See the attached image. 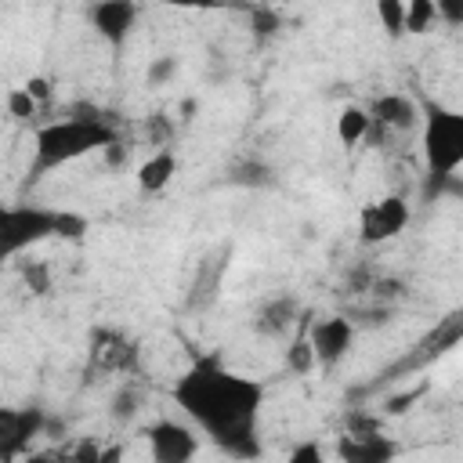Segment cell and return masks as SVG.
<instances>
[{
  "mask_svg": "<svg viewBox=\"0 0 463 463\" xmlns=\"http://www.w3.org/2000/svg\"><path fill=\"white\" fill-rule=\"evenodd\" d=\"M438 18L449 25H463V0H434Z\"/></svg>",
  "mask_w": 463,
  "mask_h": 463,
  "instance_id": "cell-24",
  "label": "cell"
},
{
  "mask_svg": "<svg viewBox=\"0 0 463 463\" xmlns=\"http://www.w3.org/2000/svg\"><path fill=\"white\" fill-rule=\"evenodd\" d=\"M152 463H192L199 452V438L192 427L177 423V420H156L145 430Z\"/></svg>",
  "mask_w": 463,
  "mask_h": 463,
  "instance_id": "cell-7",
  "label": "cell"
},
{
  "mask_svg": "<svg viewBox=\"0 0 463 463\" xmlns=\"http://www.w3.org/2000/svg\"><path fill=\"white\" fill-rule=\"evenodd\" d=\"M434 22H438L434 0H409V4H405V33H409V36H423Z\"/></svg>",
  "mask_w": 463,
  "mask_h": 463,
  "instance_id": "cell-16",
  "label": "cell"
},
{
  "mask_svg": "<svg viewBox=\"0 0 463 463\" xmlns=\"http://www.w3.org/2000/svg\"><path fill=\"white\" fill-rule=\"evenodd\" d=\"M420 145L430 181H452L463 166V109L427 105Z\"/></svg>",
  "mask_w": 463,
  "mask_h": 463,
  "instance_id": "cell-4",
  "label": "cell"
},
{
  "mask_svg": "<svg viewBox=\"0 0 463 463\" xmlns=\"http://www.w3.org/2000/svg\"><path fill=\"white\" fill-rule=\"evenodd\" d=\"M228 181H232V184H246V188H268L275 177H271V166H268V163L246 159V163L228 166Z\"/></svg>",
  "mask_w": 463,
  "mask_h": 463,
  "instance_id": "cell-15",
  "label": "cell"
},
{
  "mask_svg": "<svg viewBox=\"0 0 463 463\" xmlns=\"http://www.w3.org/2000/svg\"><path fill=\"white\" fill-rule=\"evenodd\" d=\"M22 87H25V90H29V98H33V101H36V105H43V101H47V98H51V83H47V80H43V76H29V80H25V83H22Z\"/></svg>",
  "mask_w": 463,
  "mask_h": 463,
  "instance_id": "cell-25",
  "label": "cell"
},
{
  "mask_svg": "<svg viewBox=\"0 0 463 463\" xmlns=\"http://www.w3.org/2000/svg\"><path fill=\"white\" fill-rule=\"evenodd\" d=\"M141 391L137 387H119L116 394H112V405H109V412H112V420L116 423H130L134 416H137V409H141Z\"/></svg>",
  "mask_w": 463,
  "mask_h": 463,
  "instance_id": "cell-17",
  "label": "cell"
},
{
  "mask_svg": "<svg viewBox=\"0 0 463 463\" xmlns=\"http://www.w3.org/2000/svg\"><path fill=\"white\" fill-rule=\"evenodd\" d=\"M409 217H412V210L402 195H380L358 210V239L365 246L391 242L409 228Z\"/></svg>",
  "mask_w": 463,
  "mask_h": 463,
  "instance_id": "cell-6",
  "label": "cell"
},
{
  "mask_svg": "<svg viewBox=\"0 0 463 463\" xmlns=\"http://www.w3.org/2000/svg\"><path fill=\"white\" fill-rule=\"evenodd\" d=\"M402 452V445L380 430L376 420L354 416L347 420V430L336 441V459L340 463H394Z\"/></svg>",
  "mask_w": 463,
  "mask_h": 463,
  "instance_id": "cell-5",
  "label": "cell"
},
{
  "mask_svg": "<svg viewBox=\"0 0 463 463\" xmlns=\"http://www.w3.org/2000/svg\"><path fill=\"white\" fill-rule=\"evenodd\" d=\"M376 18L391 40H398L405 33V4L402 0H376Z\"/></svg>",
  "mask_w": 463,
  "mask_h": 463,
  "instance_id": "cell-18",
  "label": "cell"
},
{
  "mask_svg": "<svg viewBox=\"0 0 463 463\" xmlns=\"http://www.w3.org/2000/svg\"><path fill=\"white\" fill-rule=\"evenodd\" d=\"M174 405L232 459H257L260 434L257 420L264 409V387L235 369H228L217 354L195 358L170 391Z\"/></svg>",
  "mask_w": 463,
  "mask_h": 463,
  "instance_id": "cell-1",
  "label": "cell"
},
{
  "mask_svg": "<svg viewBox=\"0 0 463 463\" xmlns=\"http://www.w3.org/2000/svg\"><path fill=\"white\" fill-rule=\"evenodd\" d=\"M297 311H300L297 297H289V293L271 297V300H264V304L257 307L253 329H257V333H264V336H282V333L297 322Z\"/></svg>",
  "mask_w": 463,
  "mask_h": 463,
  "instance_id": "cell-12",
  "label": "cell"
},
{
  "mask_svg": "<svg viewBox=\"0 0 463 463\" xmlns=\"http://www.w3.org/2000/svg\"><path fill=\"white\" fill-rule=\"evenodd\" d=\"M380 127H387V130H412L416 123H420V105L409 98V94H402V90H391V94H380L376 101H373V112H369Z\"/></svg>",
  "mask_w": 463,
  "mask_h": 463,
  "instance_id": "cell-11",
  "label": "cell"
},
{
  "mask_svg": "<svg viewBox=\"0 0 463 463\" xmlns=\"http://www.w3.org/2000/svg\"><path fill=\"white\" fill-rule=\"evenodd\" d=\"M286 463H326V452H322V445H318L315 438H307V441H297V445L289 449Z\"/></svg>",
  "mask_w": 463,
  "mask_h": 463,
  "instance_id": "cell-22",
  "label": "cell"
},
{
  "mask_svg": "<svg viewBox=\"0 0 463 463\" xmlns=\"http://www.w3.org/2000/svg\"><path fill=\"white\" fill-rule=\"evenodd\" d=\"M47 412L40 405H22V409H0V456L11 463L29 449L36 434H43Z\"/></svg>",
  "mask_w": 463,
  "mask_h": 463,
  "instance_id": "cell-8",
  "label": "cell"
},
{
  "mask_svg": "<svg viewBox=\"0 0 463 463\" xmlns=\"http://www.w3.org/2000/svg\"><path fill=\"white\" fill-rule=\"evenodd\" d=\"M307 340H311V347H315L318 365L333 369L336 362L347 358V351H351V344H354V326H351V318H344V315H329V318H322V322L311 326Z\"/></svg>",
  "mask_w": 463,
  "mask_h": 463,
  "instance_id": "cell-9",
  "label": "cell"
},
{
  "mask_svg": "<svg viewBox=\"0 0 463 463\" xmlns=\"http://www.w3.org/2000/svg\"><path fill=\"white\" fill-rule=\"evenodd\" d=\"M116 145V130L101 116H69L40 127L33 134V177H43L47 170L69 166L90 152H101Z\"/></svg>",
  "mask_w": 463,
  "mask_h": 463,
  "instance_id": "cell-2",
  "label": "cell"
},
{
  "mask_svg": "<svg viewBox=\"0 0 463 463\" xmlns=\"http://www.w3.org/2000/svg\"><path fill=\"white\" fill-rule=\"evenodd\" d=\"M369 127H373V116L365 112V109H358V105H347L340 116H336V137H340V145H358L365 134H369Z\"/></svg>",
  "mask_w": 463,
  "mask_h": 463,
  "instance_id": "cell-14",
  "label": "cell"
},
{
  "mask_svg": "<svg viewBox=\"0 0 463 463\" xmlns=\"http://www.w3.org/2000/svg\"><path fill=\"white\" fill-rule=\"evenodd\" d=\"M4 101H7V116H14V119H29V116H36V109H40V105L29 98L25 87H11Z\"/></svg>",
  "mask_w": 463,
  "mask_h": 463,
  "instance_id": "cell-20",
  "label": "cell"
},
{
  "mask_svg": "<svg viewBox=\"0 0 463 463\" xmlns=\"http://www.w3.org/2000/svg\"><path fill=\"white\" fill-rule=\"evenodd\" d=\"M87 18H90V25H94V33L101 40L119 47V43H127V36H130V29L137 22V4H130V0H101V4L87 7Z\"/></svg>",
  "mask_w": 463,
  "mask_h": 463,
  "instance_id": "cell-10",
  "label": "cell"
},
{
  "mask_svg": "<svg viewBox=\"0 0 463 463\" xmlns=\"http://www.w3.org/2000/svg\"><path fill=\"white\" fill-rule=\"evenodd\" d=\"M279 25H282L279 11H271V7H257V11H253V33H257V36H275Z\"/></svg>",
  "mask_w": 463,
  "mask_h": 463,
  "instance_id": "cell-23",
  "label": "cell"
},
{
  "mask_svg": "<svg viewBox=\"0 0 463 463\" xmlns=\"http://www.w3.org/2000/svg\"><path fill=\"white\" fill-rule=\"evenodd\" d=\"M174 174H177V156L170 148H159L137 166V184L141 192H163L174 181Z\"/></svg>",
  "mask_w": 463,
  "mask_h": 463,
  "instance_id": "cell-13",
  "label": "cell"
},
{
  "mask_svg": "<svg viewBox=\"0 0 463 463\" xmlns=\"http://www.w3.org/2000/svg\"><path fill=\"white\" fill-rule=\"evenodd\" d=\"M119 445H109V449H101V456L98 459H90V463H119Z\"/></svg>",
  "mask_w": 463,
  "mask_h": 463,
  "instance_id": "cell-26",
  "label": "cell"
},
{
  "mask_svg": "<svg viewBox=\"0 0 463 463\" xmlns=\"http://www.w3.org/2000/svg\"><path fill=\"white\" fill-rule=\"evenodd\" d=\"M87 217L47 206H4L0 210V250L4 257H18L22 250L43 239H83Z\"/></svg>",
  "mask_w": 463,
  "mask_h": 463,
  "instance_id": "cell-3",
  "label": "cell"
},
{
  "mask_svg": "<svg viewBox=\"0 0 463 463\" xmlns=\"http://www.w3.org/2000/svg\"><path fill=\"white\" fill-rule=\"evenodd\" d=\"M286 365H289V373H297V376H304V373H311V369L318 365L315 347H311V340H307V336L293 340V347L286 351Z\"/></svg>",
  "mask_w": 463,
  "mask_h": 463,
  "instance_id": "cell-19",
  "label": "cell"
},
{
  "mask_svg": "<svg viewBox=\"0 0 463 463\" xmlns=\"http://www.w3.org/2000/svg\"><path fill=\"white\" fill-rule=\"evenodd\" d=\"M174 76H177V58H174V54H159V58L148 65V72H145L148 87H163V83L174 80Z\"/></svg>",
  "mask_w": 463,
  "mask_h": 463,
  "instance_id": "cell-21",
  "label": "cell"
}]
</instances>
